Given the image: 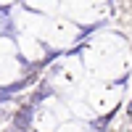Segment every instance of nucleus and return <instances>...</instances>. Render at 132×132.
<instances>
[{
	"label": "nucleus",
	"instance_id": "1",
	"mask_svg": "<svg viewBox=\"0 0 132 132\" xmlns=\"http://www.w3.org/2000/svg\"><path fill=\"white\" fill-rule=\"evenodd\" d=\"M29 119H32V106H21L19 111L13 114V127H16V132H24V129L29 127Z\"/></svg>",
	"mask_w": 132,
	"mask_h": 132
}]
</instances>
